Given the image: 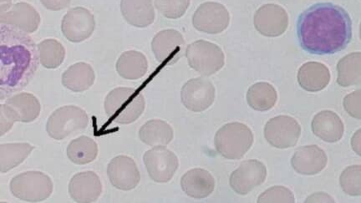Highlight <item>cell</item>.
<instances>
[{"instance_id": "6da1fadb", "label": "cell", "mask_w": 361, "mask_h": 203, "mask_svg": "<svg viewBox=\"0 0 361 203\" xmlns=\"http://www.w3.org/2000/svg\"><path fill=\"white\" fill-rule=\"evenodd\" d=\"M302 49L311 55H333L344 51L352 39V21L345 8L319 3L306 10L297 23Z\"/></svg>"}, {"instance_id": "7a4b0ae2", "label": "cell", "mask_w": 361, "mask_h": 203, "mask_svg": "<svg viewBox=\"0 0 361 203\" xmlns=\"http://www.w3.org/2000/svg\"><path fill=\"white\" fill-rule=\"evenodd\" d=\"M39 61L37 47L28 34L0 25V99L24 90L34 78Z\"/></svg>"}, {"instance_id": "3957f363", "label": "cell", "mask_w": 361, "mask_h": 203, "mask_svg": "<svg viewBox=\"0 0 361 203\" xmlns=\"http://www.w3.org/2000/svg\"><path fill=\"white\" fill-rule=\"evenodd\" d=\"M145 106L143 94L137 90L128 87L112 90L104 103L109 119L121 125L135 123L145 111Z\"/></svg>"}, {"instance_id": "277c9868", "label": "cell", "mask_w": 361, "mask_h": 203, "mask_svg": "<svg viewBox=\"0 0 361 203\" xmlns=\"http://www.w3.org/2000/svg\"><path fill=\"white\" fill-rule=\"evenodd\" d=\"M254 134L247 125L240 123H228L216 132L214 144L216 152L226 159L239 160L250 150Z\"/></svg>"}, {"instance_id": "5b68a950", "label": "cell", "mask_w": 361, "mask_h": 203, "mask_svg": "<svg viewBox=\"0 0 361 203\" xmlns=\"http://www.w3.org/2000/svg\"><path fill=\"white\" fill-rule=\"evenodd\" d=\"M53 183L48 175L40 171H27L11 180V191L13 196L28 202L47 200L53 192Z\"/></svg>"}, {"instance_id": "8992f818", "label": "cell", "mask_w": 361, "mask_h": 203, "mask_svg": "<svg viewBox=\"0 0 361 203\" xmlns=\"http://www.w3.org/2000/svg\"><path fill=\"white\" fill-rule=\"evenodd\" d=\"M186 57L192 69L203 76H211L225 65V56L219 45L200 39L188 45Z\"/></svg>"}, {"instance_id": "52a82bcc", "label": "cell", "mask_w": 361, "mask_h": 203, "mask_svg": "<svg viewBox=\"0 0 361 203\" xmlns=\"http://www.w3.org/2000/svg\"><path fill=\"white\" fill-rule=\"evenodd\" d=\"M89 117L83 109L75 106L59 108L49 116L47 130L53 139L61 141L71 135L87 128Z\"/></svg>"}, {"instance_id": "ba28073f", "label": "cell", "mask_w": 361, "mask_h": 203, "mask_svg": "<svg viewBox=\"0 0 361 203\" xmlns=\"http://www.w3.org/2000/svg\"><path fill=\"white\" fill-rule=\"evenodd\" d=\"M149 177L157 183H166L173 179L179 161L175 153L165 146L153 147L143 156Z\"/></svg>"}, {"instance_id": "9c48e42d", "label": "cell", "mask_w": 361, "mask_h": 203, "mask_svg": "<svg viewBox=\"0 0 361 203\" xmlns=\"http://www.w3.org/2000/svg\"><path fill=\"white\" fill-rule=\"evenodd\" d=\"M301 135V126L288 116H279L265 125L264 137L271 146L278 149L295 147Z\"/></svg>"}, {"instance_id": "30bf717a", "label": "cell", "mask_w": 361, "mask_h": 203, "mask_svg": "<svg viewBox=\"0 0 361 203\" xmlns=\"http://www.w3.org/2000/svg\"><path fill=\"white\" fill-rule=\"evenodd\" d=\"M230 13L224 4L206 2L197 8L192 16V25L200 32L218 35L228 29Z\"/></svg>"}, {"instance_id": "8fae6325", "label": "cell", "mask_w": 361, "mask_h": 203, "mask_svg": "<svg viewBox=\"0 0 361 203\" xmlns=\"http://www.w3.org/2000/svg\"><path fill=\"white\" fill-rule=\"evenodd\" d=\"M40 22L39 13L28 3H8L0 6V25H12L31 34L39 29Z\"/></svg>"}, {"instance_id": "7c38bea8", "label": "cell", "mask_w": 361, "mask_h": 203, "mask_svg": "<svg viewBox=\"0 0 361 203\" xmlns=\"http://www.w3.org/2000/svg\"><path fill=\"white\" fill-rule=\"evenodd\" d=\"M96 29V20L92 13L84 7L72 8L63 18L61 30L65 37L72 43L85 42Z\"/></svg>"}, {"instance_id": "4fadbf2b", "label": "cell", "mask_w": 361, "mask_h": 203, "mask_svg": "<svg viewBox=\"0 0 361 203\" xmlns=\"http://www.w3.org/2000/svg\"><path fill=\"white\" fill-rule=\"evenodd\" d=\"M216 90L209 80L198 78L189 80L180 90L183 106L193 112L204 111L213 105Z\"/></svg>"}, {"instance_id": "5bb4252c", "label": "cell", "mask_w": 361, "mask_h": 203, "mask_svg": "<svg viewBox=\"0 0 361 203\" xmlns=\"http://www.w3.org/2000/svg\"><path fill=\"white\" fill-rule=\"evenodd\" d=\"M267 168L258 160L242 162L238 168L230 176L229 183L233 190L239 195L245 196L265 182Z\"/></svg>"}, {"instance_id": "9a60e30c", "label": "cell", "mask_w": 361, "mask_h": 203, "mask_svg": "<svg viewBox=\"0 0 361 203\" xmlns=\"http://www.w3.org/2000/svg\"><path fill=\"white\" fill-rule=\"evenodd\" d=\"M185 39L176 30H165L155 35L152 49L158 62L164 65H174L183 56Z\"/></svg>"}, {"instance_id": "2e32d148", "label": "cell", "mask_w": 361, "mask_h": 203, "mask_svg": "<svg viewBox=\"0 0 361 203\" xmlns=\"http://www.w3.org/2000/svg\"><path fill=\"white\" fill-rule=\"evenodd\" d=\"M254 25L262 35L266 37H279L288 29V13L279 4H264L255 13Z\"/></svg>"}, {"instance_id": "e0dca14e", "label": "cell", "mask_w": 361, "mask_h": 203, "mask_svg": "<svg viewBox=\"0 0 361 203\" xmlns=\"http://www.w3.org/2000/svg\"><path fill=\"white\" fill-rule=\"evenodd\" d=\"M107 175L112 186L121 191L133 190L141 180V175L135 161L123 155L113 158L110 161Z\"/></svg>"}, {"instance_id": "ac0fdd59", "label": "cell", "mask_w": 361, "mask_h": 203, "mask_svg": "<svg viewBox=\"0 0 361 203\" xmlns=\"http://www.w3.org/2000/svg\"><path fill=\"white\" fill-rule=\"evenodd\" d=\"M70 196L75 202H97L102 193V183L94 171H84L75 174L69 184Z\"/></svg>"}, {"instance_id": "d6986e66", "label": "cell", "mask_w": 361, "mask_h": 203, "mask_svg": "<svg viewBox=\"0 0 361 203\" xmlns=\"http://www.w3.org/2000/svg\"><path fill=\"white\" fill-rule=\"evenodd\" d=\"M328 157L322 148L316 145L300 147L292 156L291 165L297 173L314 176L326 168Z\"/></svg>"}, {"instance_id": "ffe728a7", "label": "cell", "mask_w": 361, "mask_h": 203, "mask_svg": "<svg viewBox=\"0 0 361 203\" xmlns=\"http://www.w3.org/2000/svg\"><path fill=\"white\" fill-rule=\"evenodd\" d=\"M4 107L13 121L24 123H32L42 111L37 97L30 93H20L8 97Z\"/></svg>"}, {"instance_id": "44dd1931", "label": "cell", "mask_w": 361, "mask_h": 203, "mask_svg": "<svg viewBox=\"0 0 361 203\" xmlns=\"http://www.w3.org/2000/svg\"><path fill=\"white\" fill-rule=\"evenodd\" d=\"M215 179L207 170L194 168L189 170L180 179V187L188 197L202 199L214 192Z\"/></svg>"}, {"instance_id": "7402d4cb", "label": "cell", "mask_w": 361, "mask_h": 203, "mask_svg": "<svg viewBox=\"0 0 361 203\" xmlns=\"http://www.w3.org/2000/svg\"><path fill=\"white\" fill-rule=\"evenodd\" d=\"M311 128L316 137L329 143L341 141L345 132L344 123L341 117L331 111L317 113L313 118Z\"/></svg>"}, {"instance_id": "603a6c76", "label": "cell", "mask_w": 361, "mask_h": 203, "mask_svg": "<svg viewBox=\"0 0 361 203\" xmlns=\"http://www.w3.org/2000/svg\"><path fill=\"white\" fill-rule=\"evenodd\" d=\"M298 83L309 92H318L328 87L331 75L329 68L319 62H307L298 71Z\"/></svg>"}, {"instance_id": "cb8c5ba5", "label": "cell", "mask_w": 361, "mask_h": 203, "mask_svg": "<svg viewBox=\"0 0 361 203\" xmlns=\"http://www.w3.org/2000/svg\"><path fill=\"white\" fill-rule=\"evenodd\" d=\"M121 11L125 20L137 28H147L155 20L152 0H121Z\"/></svg>"}, {"instance_id": "d4e9b609", "label": "cell", "mask_w": 361, "mask_h": 203, "mask_svg": "<svg viewBox=\"0 0 361 203\" xmlns=\"http://www.w3.org/2000/svg\"><path fill=\"white\" fill-rule=\"evenodd\" d=\"M96 74L92 66L85 62L71 66L62 75V84L74 92H84L92 87Z\"/></svg>"}, {"instance_id": "484cf974", "label": "cell", "mask_w": 361, "mask_h": 203, "mask_svg": "<svg viewBox=\"0 0 361 203\" xmlns=\"http://www.w3.org/2000/svg\"><path fill=\"white\" fill-rule=\"evenodd\" d=\"M117 73L126 80L141 79L148 70L147 59L142 52L128 51L121 54L116 65Z\"/></svg>"}, {"instance_id": "4316f807", "label": "cell", "mask_w": 361, "mask_h": 203, "mask_svg": "<svg viewBox=\"0 0 361 203\" xmlns=\"http://www.w3.org/2000/svg\"><path fill=\"white\" fill-rule=\"evenodd\" d=\"M173 130L161 120H151L144 124L139 130L141 141L150 147L166 146L173 141Z\"/></svg>"}, {"instance_id": "83f0119b", "label": "cell", "mask_w": 361, "mask_h": 203, "mask_svg": "<svg viewBox=\"0 0 361 203\" xmlns=\"http://www.w3.org/2000/svg\"><path fill=\"white\" fill-rule=\"evenodd\" d=\"M247 102L252 109L267 111L273 109L278 101L277 90L267 82L251 85L246 94Z\"/></svg>"}, {"instance_id": "f1b7e54d", "label": "cell", "mask_w": 361, "mask_h": 203, "mask_svg": "<svg viewBox=\"0 0 361 203\" xmlns=\"http://www.w3.org/2000/svg\"><path fill=\"white\" fill-rule=\"evenodd\" d=\"M337 83L341 87L359 85L361 81V54L350 53L343 57L337 65Z\"/></svg>"}, {"instance_id": "f546056e", "label": "cell", "mask_w": 361, "mask_h": 203, "mask_svg": "<svg viewBox=\"0 0 361 203\" xmlns=\"http://www.w3.org/2000/svg\"><path fill=\"white\" fill-rule=\"evenodd\" d=\"M35 147L28 143L1 144L0 145V171L6 173L16 168L28 157Z\"/></svg>"}, {"instance_id": "4dcf8cb0", "label": "cell", "mask_w": 361, "mask_h": 203, "mask_svg": "<svg viewBox=\"0 0 361 203\" xmlns=\"http://www.w3.org/2000/svg\"><path fill=\"white\" fill-rule=\"evenodd\" d=\"M67 156L76 165H87L96 160L98 146L96 142L88 137H80L73 140L67 147Z\"/></svg>"}, {"instance_id": "1f68e13d", "label": "cell", "mask_w": 361, "mask_h": 203, "mask_svg": "<svg viewBox=\"0 0 361 203\" xmlns=\"http://www.w3.org/2000/svg\"><path fill=\"white\" fill-rule=\"evenodd\" d=\"M37 49L40 64L47 69H56L65 61V47L55 39L43 40L37 45Z\"/></svg>"}, {"instance_id": "d6a6232c", "label": "cell", "mask_w": 361, "mask_h": 203, "mask_svg": "<svg viewBox=\"0 0 361 203\" xmlns=\"http://www.w3.org/2000/svg\"><path fill=\"white\" fill-rule=\"evenodd\" d=\"M342 190L352 197L361 195V166H350L343 171L340 177Z\"/></svg>"}, {"instance_id": "836d02e7", "label": "cell", "mask_w": 361, "mask_h": 203, "mask_svg": "<svg viewBox=\"0 0 361 203\" xmlns=\"http://www.w3.org/2000/svg\"><path fill=\"white\" fill-rule=\"evenodd\" d=\"M191 0H154L155 7L168 19L183 17L190 6Z\"/></svg>"}, {"instance_id": "e575fe53", "label": "cell", "mask_w": 361, "mask_h": 203, "mask_svg": "<svg viewBox=\"0 0 361 203\" xmlns=\"http://www.w3.org/2000/svg\"><path fill=\"white\" fill-rule=\"evenodd\" d=\"M259 203H295V197L290 189L286 187H272L262 193L258 198Z\"/></svg>"}, {"instance_id": "d590c367", "label": "cell", "mask_w": 361, "mask_h": 203, "mask_svg": "<svg viewBox=\"0 0 361 203\" xmlns=\"http://www.w3.org/2000/svg\"><path fill=\"white\" fill-rule=\"evenodd\" d=\"M361 92L360 90L352 92L344 99L345 110L348 114L355 119H361Z\"/></svg>"}, {"instance_id": "8d00e7d4", "label": "cell", "mask_w": 361, "mask_h": 203, "mask_svg": "<svg viewBox=\"0 0 361 203\" xmlns=\"http://www.w3.org/2000/svg\"><path fill=\"white\" fill-rule=\"evenodd\" d=\"M16 121L8 116L6 107L0 104V137H3L12 129Z\"/></svg>"}, {"instance_id": "74e56055", "label": "cell", "mask_w": 361, "mask_h": 203, "mask_svg": "<svg viewBox=\"0 0 361 203\" xmlns=\"http://www.w3.org/2000/svg\"><path fill=\"white\" fill-rule=\"evenodd\" d=\"M45 8L51 11H60L69 7L71 0H40Z\"/></svg>"}, {"instance_id": "f35d334b", "label": "cell", "mask_w": 361, "mask_h": 203, "mask_svg": "<svg viewBox=\"0 0 361 203\" xmlns=\"http://www.w3.org/2000/svg\"><path fill=\"white\" fill-rule=\"evenodd\" d=\"M305 202H336V200L326 192H316L307 198Z\"/></svg>"}, {"instance_id": "ab89813d", "label": "cell", "mask_w": 361, "mask_h": 203, "mask_svg": "<svg viewBox=\"0 0 361 203\" xmlns=\"http://www.w3.org/2000/svg\"><path fill=\"white\" fill-rule=\"evenodd\" d=\"M351 147L356 154L360 156V130H358L352 137Z\"/></svg>"}, {"instance_id": "60d3db41", "label": "cell", "mask_w": 361, "mask_h": 203, "mask_svg": "<svg viewBox=\"0 0 361 203\" xmlns=\"http://www.w3.org/2000/svg\"><path fill=\"white\" fill-rule=\"evenodd\" d=\"M12 0H0V6H2V4H8V3H11Z\"/></svg>"}]
</instances>
